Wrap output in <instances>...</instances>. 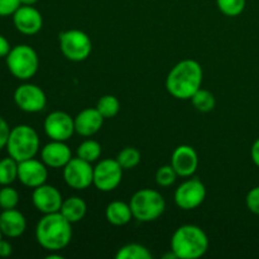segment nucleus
<instances>
[{
    "mask_svg": "<svg viewBox=\"0 0 259 259\" xmlns=\"http://www.w3.org/2000/svg\"><path fill=\"white\" fill-rule=\"evenodd\" d=\"M141 152L134 147H125L118 153L116 161L119 162L123 169H133L141 163Z\"/></svg>",
    "mask_w": 259,
    "mask_h": 259,
    "instance_id": "26",
    "label": "nucleus"
},
{
    "mask_svg": "<svg viewBox=\"0 0 259 259\" xmlns=\"http://www.w3.org/2000/svg\"><path fill=\"white\" fill-rule=\"evenodd\" d=\"M9 133H10L9 124H8L7 120L0 115V151H2L3 148H5V146H7L8 138H9Z\"/></svg>",
    "mask_w": 259,
    "mask_h": 259,
    "instance_id": "33",
    "label": "nucleus"
},
{
    "mask_svg": "<svg viewBox=\"0 0 259 259\" xmlns=\"http://www.w3.org/2000/svg\"><path fill=\"white\" fill-rule=\"evenodd\" d=\"M48 179V168L43 161L35 158L18 162V180L29 189H35L46 184Z\"/></svg>",
    "mask_w": 259,
    "mask_h": 259,
    "instance_id": "14",
    "label": "nucleus"
},
{
    "mask_svg": "<svg viewBox=\"0 0 259 259\" xmlns=\"http://www.w3.org/2000/svg\"><path fill=\"white\" fill-rule=\"evenodd\" d=\"M3 237H4V235H3V233H2V230H0V240L3 239Z\"/></svg>",
    "mask_w": 259,
    "mask_h": 259,
    "instance_id": "39",
    "label": "nucleus"
},
{
    "mask_svg": "<svg viewBox=\"0 0 259 259\" xmlns=\"http://www.w3.org/2000/svg\"><path fill=\"white\" fill-rule=\"evenodd\" d=\"M38 2H39V0H20V4L22 5H34V4H37Z\"/></svg>",
    "mask_w": 259,
    "mask_h": 259,
    "instance_id": "37",
    "label": "nucleus"
},
{
    "mask_svg": "<svg viewBox=\"0 0 259 259\" xmlns=\"http://www.w3.org/2000/svg\"><path fill=\"white\" fill-rule=\"evenodd\" d=\"M209 249V238L200 227L181 225L171 238V250L180 259H197Z\"/></svg>",
    "mask_w": 259,
    "mask_h": 259,
    "instance_id": "3",
    "label": "nucleus"
},
{
    "mask_svg": "<svg viewBox=\"0 0 259 259\" xmlns=\"http://www.w3.org/2000/svg\"><path fill=\"white\" fill-rule=\"evenodd\" d=\"M18 204H19V192L10 185L3 186V189H0V209H15Z\"/></svg>",
    "mask_w": 259,
    "mask_h": 259,
    "instance_id": "29",
    "label": "nucleus"
},
{
    "mask_svg": "<svg viewBox=\"0 0 259 259\" xmlns=\"http://www.w3.org/2000/svg\"><path fill=\"white\" fill-rule=\"evenodd\" d=\"M73 119H75L76 133L82 137H91L100 131L105 118L96 108H86Z\"/></svg>",
    "mask_w": 259,
    "mask_h": 259,
    "instance_id": "18",
    "label": "nucleus"
},
{
    "mask_svg": "<svg viewBox=\"0 0 259 259\" xmlns=\"http://www.w3.org/2000/svg\"><path fill=\"white\" fill-rule=\"evenodd\" d=\"M71 223L58 212L45 214L35 227V239L43 249L60 252L70 244L72 239Z\"/></svg>",
    "mask_w": 259,
    "mask_h": 259,
    "instance_id": "2",
    "label": "nucleus"
},
{
    "mask_svg": "<svg viewBox=\"0 0 259 259\" xmlns=\"http://www.w3.org/2000/svg\"><path fill=\"white\" fill-rule=\"evenodd\" d=\"M62 55L72 62L88 60L93 51V42L85 32L80 29H68L58 35Z\"/></svg>",
    "mask_w": 259,
    "mask_h": 259,
    "instance_id": "7",
    "label": "nucleus"
},
{
    "mask_svg": "<svg viewBox=\"0 0 259 259\" xmlns=\"http://www.w3.org/2000/svg\"><path fill=\"white\" fill-rule=\"evenodd\" d=\"M32 202L35 209L45 215L60 211L63 199L60 190L52 185L43 184L33 189Z\"/></svg>",
    "mask_w": 259,
    "mask_h": 259,
    "instance_id": "13",
    "label": "nucleus"
},
{
    "mask_svg": "<svg viewBox=\"0 0 259 259\" xmlns=\"http://www.w3.org/2000/svg\"><path fill=\"white\" fill-rule=\"evenodd\" d=\"M5 61L9 72L22 81L30 80L39 67V57L34 48L29 45H18L12 47Z\"/></svg>",
    "mask_w": 259,
    "mask_h": 259,
    "instance_id": "6",
    "label": "nucleus"
},
{
    "mask_svg": "<svg viewBox=\"0 0 259 259\" xmlns=\"http://www.w3.org/2000/svg\"><path fill=\"white\" fill-rule=\"evenodd\" d=\"M177 177H179V175H177V172L175 171V168L171 164L159 167L156 172V182L161 187L172 186L176 182Z\"/></svg>",
    "mask_w": 259,
    "mask_h": 259,
    "instance_id": "30",
    "label": "nucleus"
},
{
    "mask_svg": "<svg viewBox=\"0 0 259 259\" xmlns=\"http://www.w3.org/2000/svg\"><path fill=\"white\" fill-rule=\"evenodd\" d=\"M47 259H63V257L61 254H55V252H51L50 254L46 257Z\"/></svg>",
    "mask_w": 259,
    "mask_h": 259,
    "instance_id": "38",
    "label": "nucleus"
},
{
    "mask_svg": "<svg viewBox=\"0 0 259 259\" xmlns=\"http://www.w3.org/2000/svg\"><path fill=\"white\" fill-rule=\"evenodd\" d=\"M175 202L182 210H195L206 199V187L199 179H189L182 182L174 195Z\"/></svg>",
    "mask_w": 259,
    "mask_h": 259,
    "instance_id": "9",
    "label": "nucleus"
},
{
    "mask_svg": "<svg viewBox=\"0 0 259 259\" xmlns=\"http://www.w3.org/2000/svg\"><path fill=\"white\" fill-rule=\"evenodd\" d=\"M171 166L181 177H191L199 167V156L194 147L181 144L172 152Z\"/></svg>",
    "mask_w": 259,
    "mask_h": 259,
    "instance_id": "16",
    "label": "nucleus"
},
{
    "mask_svg": "<svg viewBox=\"0 0 259 259\" xmlns=\"http://www.w3.org/2000/svg\"><path fill=\"white\" fill-rule=\"evenodd\" d=\"M40 158L50 168H63L72 158V152L66 142L51 141L40 149Z\"/></svg>",
    "mask_w": 259,
    "mask_h": 259,
    "instance_id": "17",
    "label": "nucleus"
},
{
    "mask_svg": "<svg viewBox=\"0 0 259 259\" xmlns=\"http://www.w3.org/2000/svg\"><path fill=\"white\" fill-rule=\"evenodd\" d=\"M116 259H152V253L144 245L131 243L119 248L115 254Z\"/></svg>",
    "mask_w": 259,
    "mask_h": 259,
    "instance_id": "22",
    "label": "nucleus"
},
{
    "mask_svg": "<svg viewBox=\"0 0 259 259\" xmlns=\"http://www.w3.org/2000/svg\"><path fill=\"white\" fill-rule=\"evenodd\" d=\"M45 133L51 141L67 142L75 131V119L65 111L56 110L48 114L43 123Z\"/></svg>",
    "mask_w": 259,
    "mask_h": 259,
    "instance_id": "12",
    "label": "nucleus"
},
{
    "mask_svg": "<svg viewBox=\"0 0 259 259\" xmlns=\"http://www.w3.org/2000/svg\"><path fill=\"white\" fill-rule=\"evenodd\" d=\"M27 229L25 217L17 209L3 210L0 212V230L7 238H18Z\"/></svg>",
    "mask_w": 259,
    "mask_h": 259,
    "instance_id": "19",
    "label": "nucleus"
},
{
    "mask_svg": "<svg viewBox=\"0 0 259 259\" xmlns=\"http://www.w3.org/2000/svg\"><path fill=\"white\" fill-rule=\"evenodd\" d=\"M191 103L195 106V109L197 111H201V113H209V111L214 110L215 105H217L215 96L212 95V93H210L209 90H205V89H200L194 94V96L191 98Z\"/></svg>",
    "mask_w": 259,
    "mask_h": 259,
    "instance_id": "24",
    "label": "nucleus"
},
{
    "mask_svg": "<svg viewBox=\"0 0 259 259\" xmlns=\"http://www.w3.org/2000/svg\"><path fill=\"white\" fill-rule=\"evenodd\" d=\"M60 212L71 224H75L85 218L86 212H88V205H86L85 200L81 197L71 196L63 200Z\"/></svg>",
    "mask_w": 259,
    "mask_h": 259,
    "instance_id": "21",
    "label": "nucleus"
},
{
    "mask_svg": "<svg viewBox=\"0 0 259 259\" xmlns=\"http://www.w3.org/2000/svg\"><path fill=\"white\" fill-rule=\"evenodd\" d=\"M12 50V46H10L9 40L4 37L3 34H0V58L7 57L8 53Z\"/></svg>",
    "mask_w": 259,
    "mask_h": 259,
    "instance_id": "35",
    "label": "nucleus"
},
{
    "mask_svg": "<svg viewBox=\"0 0 259 259\" xmlns=\"http://www.w3.org/2000/svg\"><path fill=\"white\" fill-rule=\"evenodd\" d=\"M105 218L115 227L126 225L133 219L131 205L124 201H111L105 209Z\"/></svg>",
    "mask_w": 259,
    "mask_h": 259,
    "instance_id": "20",
    "label": "nucleus"
},
{
    "mask_svg": "<svg viewBox=\"0 0 259 259\" xmlns=\"http://www.w3.org/2000/svg\"><path fill=\"white\" fill-rule=\"evenodd\" d=\"M20 5V0H0V17L13 15Z\"/></svg>",
    "mask_w": 259,
    "mask_h": 259,
    "instance_id": "32",
    "label": "nucleus"
},
{
    "mask_svg": "<svg viewBox=\"0 0 259 259\" xmlns=\"http://www.w3.org/2000/svg\"><path fill=\"white\" fill-rule=\"evenodd\" d=\"M204 71L197 61L186 58L171 68L166 77V89L169 95L179 100H191L201 89Z\"/></svg>",
    "mask_w": 259,
    "mask_h": 259,
    "instance_id": "1",
    "label": "nucleus"
},
{
    "mask_svg": "<svg viewBox=\"0 0 259 259\" xmlns=\"http://www.w3.org/2000/svg\"><path fill=\"white\" fill-rule=\"evenodd\" d=\"M250 157H252L253 163L259 168V138L254 141L252 148H250Z\"/></svg>",
    "mask_w": 259,
    "mask_h": 259,
    "instance_id": "36",
    "label": "nucleus"
},
{
    "mask_svg": "<svg viewBox=\"0 0 259 259\" xmlns=\"http://www.w3.org/2000/svg\"><path fill=\"white\" fill-rule=\"evenodd\" d=\"M245 204L248 210L253 214L259 215V186L253 187L245 197Z\"/></svg>",
    "mask_w": 259,
    "mask_h": 259,
    "instance_id": "31",
    "label": "nucleus"
},
{
    "mask_svg": "<svg viewBox=\"0 0 259 259\" xmlns=\"http://www.w3.org/2000/svg\"><path fill=\"white\" fill-rule=\"evenodd\" d=\"M13 253V247L8 240L2 239L0 240V257L2 258H8L10 257Z\"/></svg>",
    "mask_w": 259,
    "mask_h": 259,
    "instance_id": "34",
    "label": "nucleus"
},
{
    "mask_svg": "<svg viewBox=\"0 0 259 259\" xmlns=\"http://www.w3.org/2000/svg\"><path fill=\"white\" fill-rule=\"evenodd\" d=\"M63 180L71 189L86 190L94 184V167L80 157H72L63 167Z\"/></svg>",
    "mask_w": 259,
    "mask_h": 259,
    "instance_id": "10",
    "label": "nucleus"
},
{
    "mask_svg": "<svg viewBox=\"0 0 259 259\" xmlns=\"http://www.w3.org/2000/svg\"><path fill=\"white\" fill-rule=\"evenodd\" d=\"M40 141L34 128L27 124H20L10 129L7 142L8 154L17 162L34 158L39 152Z\"/></svg>",
    "mask_w": 259,
    "mask_h": 259,
    "instance_id": "4",
    "label": "nucleus"
},
{
    "mask_svg": "<svg viewBox=\"0 0 259 259\" xmlns=\"http://www.w3.org/2000/svg\"><path fill=\"white\" fill-rule=\"evenodd\" d=\"M18 180V162L12 157L0 159V185L8 186Z\"/></svg>",
    "mask_w": 259,
    "mask_h": 259,
    "instance_id": "23",
    "label": "nucleus"
},
{
    "mask_svg": "<svg viewBox=\"0 0 259 259\" xmlns=\"http://www.w3.org/2000/svg\"><path fill=\"white\" fill-rule=\"evenodd\" d=\"M12 17L14 27L22 34H37L43 27L42 14L33 5H20Z\"/></svg>",
    "mask_w": 259,
    "mask_h": 259,
    "instance_id": "15",
    "label": "nucleus"
},
{
    "mask_svg": "<svg viewBox=\"0 0 259 259\" xmlns=\"http://www.w3.org/2000/svg\"><path fill=\"white\" fill-rule=\"evenodd\" d=\"M76 154L80 158L85 159V161L90 162V163H94V162H96L100 158L101 146L99 142L94 141V139H86L77 147Z\"/></svg>",
    "mask_w": 259,
    "mask_h": 259,
    "instance_id": "25",
    "label": "nucleus"
},
{
    "mask_svg": "<svg viewBox=\"0 0 259 259\" xmlns=\"http://www.w3.org/2000/svg\"><path fill=\"white\" fill-rule=\"evenodd\" d=\"M123 167L115 159H101L94 167V186L103 192L114 191L123 180Z\"/></svg>",
    "mask_w": 259,
    "mask_h": 259,
    "instance_id": "8",
    "label": "nucleus"
},
{
    "mask_svg": "<svg viewBox=\"0 0 259 259\" xmlns=\"http://www.w3.org/2000/svg\"><path fill=\"white\" fill-rule=\"evenodd\" d=\"M14 103L25 113H39L47 105V96L42 88L34 83L25 82L15 89Z\"/></svg>",
    "mask_w": 259,
    "mask_h": 259,
    "instance_id": "11",
    "label": "nucleus"
},
{
    "mask_svg": "<svg viewBox=\"0 0 259 259\" xmlns=\"http://www.w3.org/2000/svg\"><path fill=\"white\" fill-rule=\"evenodd\" d=\"M96 109L105 119L114 118L120 110V103L114 95H104L96 104Z\"/></svg>",
    "mask_w": 259,
    "mask_h": 259,
    "instance_id": "27",
    "label": "nucleus"
},
{
    "mask_svg": "<svg viewBox=\"0 0 259 259\" xmlns=\"http://www.w3.org/2000/svg\"><path fill=\"white\" fill-rule=\"evenodd\" d=\"M129 205L134 219L142 223L154 222L166 210V201L163 196L152 189H142L134 192Z\"/></svg>",
    "mask_w": 259,
    "mask_h": 259,
    "instance_id": "5",
    "label": "nucleus"
},
{
    "mask_svg": "<svg viewBox=\"0 0 259 259\" xmlns=\"http://www.w3.org/2000/svg\"><path fill=\"white\" fill-rule=\"evenodd\" d=\"M217 5L223 14L234 18L244 12L247 0H217Z\"/></svg>",
    "mask_w": 259,
    "mask_h": 259,
    "instance_id": "28",
    "label": "nucleus"
}]
</instances>
